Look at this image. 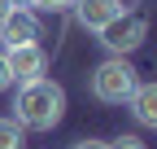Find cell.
Instances as JSON below:
<instances>
[{
  "mask_svg": "<svg viewBox=\"0 0 157 149\" xmlns=\"http://www.w3.org/2000/svg\"><path fill=\"white\" fill-rule=\"evenodd\" d=\"M66 114V88L57 79H31L17 88L13 119L22 123V132H52Z\"/></svg>",
  "mask_w": 157,
  "mask_h": 149,
  "instance_id": "6da1fadb",
  "label": "cell"
},
{
  "mask_svg": "<svg viewBox=\"0 0 157 149\" xmlns=\"http://www.w3.org/2000/svg\"><path fill=\"white\" fill-rule=\"evenodd\" d=\"M135 74L140 70H135L127 57H105L92 70V97L101 105H122L131 97V88H135Z\"/></svg>",
  "mask_w": 157,
  "mask_h": 149,
  "instance_id": "7a4b0ae2",
  "label": "cell"
},
{
  "mask_svg": "<svg viewBox=\"0 0 157 149\" xmlns=\"http://www.w3.org/2000/svg\"><path fill=\"white\" fill-rule=\"evenodd\" d=\"M96 35H101V44L109 48V57H127V53H135V48L144 44L148 22H144L140 13H127V9H122V13H118L109 26H101Z\"/></svg>",
  "mask_w": 157,
  "mask_h": 149,
  "instance_id": "3957f363",
  "label": "cell"
},
{
  "mask_svg": "<svg viewBox=\"0 0 157 149\" xmlns=\"http://www.w3.org/2000/svg\"><path fill=\"white\" fill-rule=\"evenodd\" d=\"M0 44L5 48H22V44H39V18L26 9V5H17L5 22H0Z\"/></svg>",
  "mask_w": 157,
  "mask_h": 149,
  "instance_id": "277c9868",
  "label": "cell"
},
{
  "mask_svg": "<svg viewBox=\"0 0 157 149\" xmlns=\"http://www.w3.org/2000/svg\"><path fill=\"white\" fill-rule=\"evenodd\" d=\"M5 62H9V74L13 83H31V79H44L48 70V57L39 44H22V48H5Z\"/></svg>",
  "mask_w": 157,
  "mask_h": 149,
  "instance_id": "5b68a950",
  "label": "cell"
},
{
  "mask_svg": "<svg viewBox=\"0 0 157 149\" xmlns=\"http://www.w3.org/2000/svg\"><path fill=\"white\" fill-rule=\"evenodd\" d=\"M70 5H74V18L83 31H101L122 13V0H70Z\"/></svg>",
  "mask_w": 157,
  "mask_h": 149,
  "instance_id": "8992f818",
  "label": "cell"
},
{
  "mask_svg": "<svg viewBox=\"0 0 157 149\" xmlns=\"http://www.w3.org/2000/svg\"><path fill=\"white\" fill-rule=\"evenodd\" d=\"M127 101H131V114H135L140 127H157V88H153V83L135 79V88H131Z\"/></svg>",
  "mask_w": 157,
  "mask_h": 149,
  "instance_id": "52a82bcc",
  "label": "cell"
},
{
  "mask_svg": "<svg viewBox=\"0 0 157 149\" xmlns=\"http://www.w3.org/2000/svg\"><path fill=\"white\" fill-rule=\"evenodd\" d=\"M0 149H26V132L17 119H0Z\"/></svg>",
  "mask_w": 157,
  "mask_h": 149,
  "instance_id": "ba28073f",
  "label": "cell"
},
{
  "mask_svg": "<svg viewBox=\"0 0 157 149\" xmlns=\"http://www.w3.org/2000/svg\"><path fill=\"white\" fill-rule=\"evenodd\" d=\"M109 149H144V140L140 136H118V140H109Z\"/></svg>",
  "mask_w": 157,
  "mask_h": 149,
  "instance_id": "9c48e42d",
  "label": "cell"
},
{
  "mask_svg": "<svg viewBox=\"0 0 157 149\" xmlns=\"http://www.w3.org/2000/svg\"><path fill=\"white\" fill-rule=\"evenodd\" d=\"M35 9H48V13H57V9H70V0H31Z\"/></svg>",
  "mask_w": 157,
  "mask_h": 149,
  "instance_id": "30bf717a",
  "label": "cell"
},
{
  "mask_svg": "<svg viewBox=\"0 0 157 149\" xmlns=\"http://www.w3.org/2000/svg\"><path fill=\"white\" fill-rule=\"evenodd\" d=\"M13 83V74H9V62H5V53H0V92H5Z\"/></svg>",
  "mask_w": 157,
  "mask_h": 149,
  "instance_id": "8fae6325",
  "label": "cell"
},
{
  "mask_svg": "<svg viewBox=\"0 0 157 149\" xmlns=\"http://www.w3.org/2000/svg\"><path fill=\"white\" fill-rule=\"evenodd\" d=\"M74 149H109V140H96V136H87V140H78Z\"/></svg>",
  "mask_w": 157,
  "mask_h": 149,
  "instance_id": "7c38bea8",
  "label": "cell"
},
{
  "mask_svg": "<svg viewBox=\"0 0 157 149\" xmlns=\"http://www.w3.org/2000/svg\"><path fill=\"white\" fill-rule=\"evenodd\" d=\"M9 13H13V0H0V22H5Z\"/></svg>",
  "mask_w": 157,
  "mask_h": 149,
  "instance_id": "4fadbf2b",
  "label": "cell"
},
{
  "mask_svg": "<svg viewBox=\"0 0 157 149\" xmlns=\"http://www.w3.org/2000/svg\"><path fill=\"white\" fill-rule=\"evenodd\" d=\"M17 5H31V0H13V9H17Z\"/></svg>",
  "mask_w": 157,
  "mask_h": 149,
  "instance_id": "5bb4252c",
  "label": "cell"
}]
</instances>
